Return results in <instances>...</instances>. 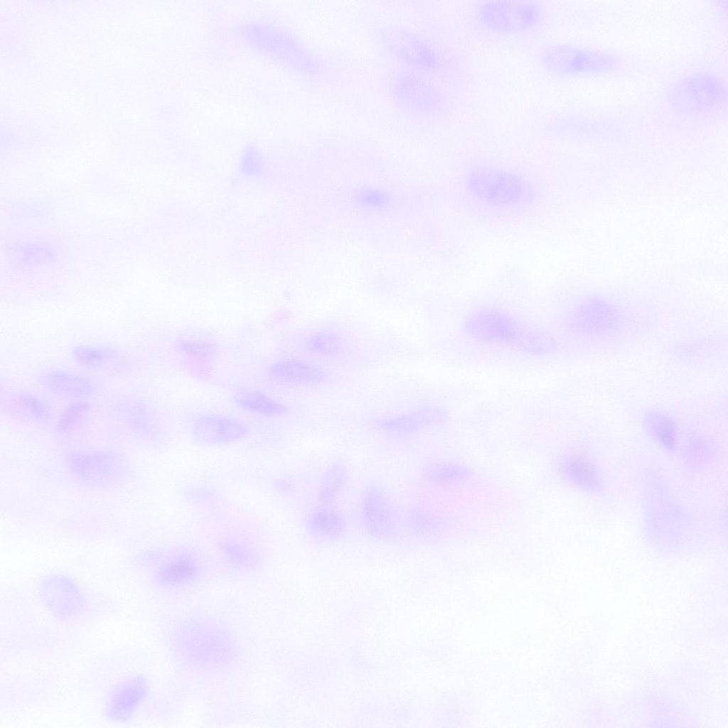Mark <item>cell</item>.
<instances>
[{"instance_id": "obj_8", "label": "cell", "mask_w": 728, "mask_h": 728, "mask_svg": "<svg viewBox=\"0 0 728 728\" xmlns=\"http://www.w3.org/2000/svg\"><path fill=\"white\" fill-rule=\"evenodd\" d=\"M192 433L202 443L220 444L243 438L247 433V428L241 422L228 417L206 414L194 421Z\"/></svg>"}, {"instance_id": "obj_15", "label": "cell", "mask_w": 728, "mask_h": 728, "mask_svg": "<svg viewBox=\"0 0 728 728\" xmlns=\"http://www.w3.org/2000/svg\"><path fill=\"white\" fill-rule=\"evenodd\" d=\"M566 471L579 484L585 487L596 486L597 478L595 470L587 461L577 459L567 464Z\"/></svg>"}, {"instance_id": "obj_20", "label": "cell", "mask_w": 728, "mask_h": 728, "mask_svg": "<svg viewBox=\"0 0 728 728\" xmlns=\"http://www.w3.org/2000/svg\"><path fill=\"white\" fill-rule=\"evenodd\" d=\"M87 405L85 402H75L70 405L64 412L60 419L62 426H67L75 422L82 413L87 410Z\"/></svg>"}, {"instance_id": "obj_16", "label": "cell", "mask_w": 728, "mask_h": 728, "mask_svg": "<svg viewBox=\"0 0 728 728\" xmlns=\"http://www.w3.org/2000/svg\"><path fill=\"white\" fill-rule=\"evenodd\" d=\"M220 551L230 561L243 563L252 561L255 554L252 547L235 540H225L220 543Z\"/></svg>"}, {"instance_id": "obj_5", "label": "cell", "mask_w": 728, "mask_h": 728, "mask_svg": "<svg viewBox=\"0 0 728 728\" xmlns=\"http://www.w3.org/2000/svg\"><path fill=\"white\" fill-rule=\"evenodd\" d=\"M670 102L681 113L694 117L717 114L727 101L722 80L708 73L694 74L682 79L672 90Z\"/></svg>"}, {"instance_id": "obj_17", "label": "cell", "mask_w": 728, "mask_h": 728, "mask_svg": "<svg viewBox=\"0 0 728 728\" xmlns=\"http://www.w3.org/2000/svg\"><path fill=\"white\" fill-rule=\"evenodd\" d=\"M309 521L312 528L319 529L321 530L320 532L328 533L330 535L337 532L338 530L341 529L343 525L342 521L336 514L326 512H319L313 514V517Z\"/></svg>"}, {"instance_id": "obj_19", "label": "cell", "mask_w": 728, "mask_h": 728, "mask_svg": "<svg viewBox=\"0 0 728 728\" xmlns=\"http://www.w3.org/2000/svg\"><path fill=\"white\" fill-rule=\"evenodd\" d=\"M20 403L26 409L37 417H45L47 414L46 406L39 399L30 394L23 393L19 397Z\"/></svg>"}, {"instance_id": "obj_10", "label": "cell", "mask_w": 728, "mask_h": 728, "mask_svg": "<svg viewBox=\"0 0 728 728\" xmlns=\"http://www.w3.org/2000/svg\"><path fill=\"white\" fill-rule=\"evenodd\" d=\"M268 375L277 380L291 382H314L324 378V373L309 363L285 360L275 363L267 369Z\"/></svg>"}, {"instance_id": "obj_2", "label": "cell", "mask_w": 728, "mask_h": 728, "mask_svg": "<svg viewBox=\"0 0 728 728\" xmlns=\"http://www.w3.org/2000/svg\"><path fill=\"white\" fill-rule=\"evenodd\" d=\"M464 184L476 200L496 209L522 208L535 197V189L525 177L502 168H473L466 173Z\"/></svg>"}, {"instance_id": "obj_14", "label": "cell", "mask_w": 728, "mask_h": 728, "mask_svg": "<svg viewBox=\"0 0 728 728\" xmlns=\"http://www.w3.org/2000/svg\"><path fill=\"white\" fill-rule=\"evenodd\" d=\"M74 356L80 363L89 365H99L114 359L116 353L105 348L79 346L74 351Z\"/></svg>"}, {"instance_id": "obj_12", "label": "cell", "mask_w": 728, "mask_h": 728, "mask_svg": "<svg viewBox=\"0 0 728 728\" xmlns=\"http://www.w3.org/2000/svg\"><path fill=\"white\" fill-rule=\"evenodd\" d=\"M45 383L56 393L67 395L80 396L91 391V385L85 379L63 372H54L46 375Z\"/></svg>"}, {"instance_id": "obj_11", "label": "cell", "mask_w": 728, "mask_h": 728, "mask_svg": "<svg viewBox=\"0 0 728 728\" xmlns=\"http://www.w3.org/2000/svg\"><path fill=\"white\" fill-rule=\"evenodd\" d=\"M267 168L268 157L262 147L252 142L242 146L239 154L237 168L245 179L259 180L265 174Z\"/></svg>"}, {"instance_id": "obj_1", "label": "cell", "mask_w": 728, "mask_h": 728, "mask_svg": "<svg viewBox=\"0 0 728 728\" xmlns=\"http://www.w3.org/2000/svg\"><path fill=\"white\" fill-rule=\"evenodd\" d=\"M240 39L254 52L305 75L321 70L319 60L289 28L275 21L253 18L237 28Z\"/></svg>"}, {"instance_id": "obj_3", "label": "cell", "mask_w": 728, "mask_h": 728, "mask_svg": "<svg viewBox=\"0 0 728 728\" xmlns=\"http://www.w3.org/2000/svg\"><path fill=\"white\" fill-rule=\"evenodd\" d=\"M537 59L545 73L558 77L606 73L618 65L617 59L607 53L564 43L545 46Z\"/></svg>"}, {"instance_id": "obj_18", "label": "cell", "mask_w": 728, "mask_h": 728, "mask_svg": "<svg viewBox=\"0 0 728 728\" xmlns=\"http://www.w3.org/2000/svg\"><path fill=\"white\" fill-rule=\"evenodd\" d=\"M653 427L661 443L666 448L672 449L675 444V432L673 423L664 417H660Z\"/></svg>"}, {"instance_id": "obj_4", "label": "cell", "mask_w": 728, "mask_h": 728, "mask_svg": "<svg viewBox=\"0 0 728 728\" xmlns=\"http://www.w3.org/2000/svg\"><path fill=\"white\" fill-rule=\"evenodd\" d=\"M478 23L487 30L499 34L530 31L542 21L544 10L531 1L488 0L475 7Z\"/></svg>"}, {"instance_id": "obj_9", "label": "cell", "mask_w": 728, "mask_h": 728, "mask_svg": "<svg viewBox=\"0 0 728 728\" xmlns=\"http://www.w3.org/2000/svg\"><path fill=\"white\" fill-rule=\"evenodd\" d=\"M233 399L240 408L260 415L276 417L287 411L282 402L258 390L240 389L235 393Z\"/></svg>"}, {"instance_id": "obj_21", "label": "cell", "mask_w": 728, "mask_h": 728, "mask_svg": "<svg viewBox=\"0 0 728 728\" xmlns=\"http://www.w3.org/2000/svg\"><path fill=\"white\" fill-rule=\"evenodd\" d=\"M360 199L361 203L363 204L375 207H378L379 205L382 206L385 203V196L380 192H375L374 191H368L362 193L360 196Z\"/></svg>"}, {"instance_id": "obj_13", "label": "cell", "mask_w": 728, "mask_h": 728, "mask_svg": "<svg viewBox=\"0 0 728 728\" xmlns=\"http://www.w3.org/2000/svg\"><path fill=\"white\" fill-rule=\"evenodd\" d=\"M196 567V560L193 556L187 553H180L166 564L165 572L170 579L180 581L193 575Z\"/></svg>"}, {"instance_id": "obj_7", "label": "cell", "mask_w": 728, "mask_h": 728, "mask_svg": "<svg viewBox=\"0 0 728 728\" xmlns=\"http://www.w3.org/2000/svg\"><path fill=\"white\" fill-rule=\"evenodd\" d=\"M390 92L403 108L420 114L435 113L441 106L438 91L423 75L398 71L391 79Z\"/></svg>"}, {"instance_id": "obj_6", "label": "cell", "mask_w": 728, "mask_h": 728, "mask_svg": "<svg viewBox=\"0 0 728 728\" xmlns=\"http://www.w3.org/2000/svg\"><path fill=\"white\" fill-rule=\"evenodd\" d=\"M382 35L388 52L402 63L420 72L437 73L443 70V55L426 39L397 29L387 30Z\"/></svg>"}]
</instances>
